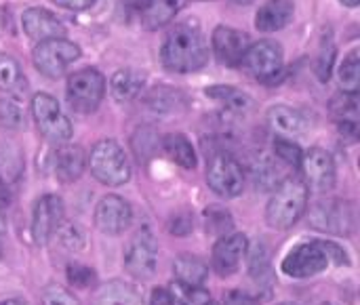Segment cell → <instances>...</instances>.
Here are the masks:
<instances>
[{
  "mask_svg": "<svg viewBox=\"0 0 360 305\" xmlns=\"http://www.w3.org/2000/svg\"><path fill=\"white\" fill-rule=\"evenodd\" d=\"M95 305H143V295L124 280H110L99 287Z\"/></svg>",
  "mask_w": 360,
  "mask_h": 305,
  "instance_id": "22",
  "label": "cell"
},
{
  "mask_svg": "<svg viewBox=\"0 0 360 305\" xmlns=\"http://www.w3.org/2000/svg\"><path fill=\"white\" fill-rule=\"evenodd\" d=\"M338 80H340V86H342V93H352V95H359L360 89V53L359 48H352L340 70H338Z\"/></svg>",
  "mask_w": 360,
  "mask_h": 305,
  "instance_id": "29",
  "label": "cell"
},
{
  "mask_svg": "<svg viewBox=\"0 0 360 305\" xmlns=\"http://www.w3.org/2000/svg\"><path fill=\"white\" fill-rule=\"evenodd\" d=\"M86 169V154L80 145L63 143L53 154V173L61 183H74Z\"/></svg>",
  "mask_w": 360,
  "mask_h": 305,
  "instance_id": "18",
  "label": "cell"
},
{
  "mask_svg": "<svg viewBox=\"0 0 360 305\" xmlns=\"http://www.w3.org/2000/svg\"><path fill=\"white\" fill-rule=\"evenodd\" d=\"M186 4L188 0H150L143 8L141 21L148 30H160L171 23Z\"/></svg>",
  "mask_w": 360,
  "mask_h": 305,
  "instance_id": "24",
  "label": "cell"
},
{
  "mask_svg": "<svg viewBox=\"0 0 360 305\" xmlns=\"http://www.w3.org/2000/svg\"><path fill=\"white\" fill-rule=\"evenodd\" d=\"M249 251V238L245 234H226L213 247L211 253V268L217 276L226 278L238 272L243 259Z\"/></svg>",
  "mask_w": 360,
  "mask_h": 305,
  "instance_id": "15",
  "label": "cell"
},
{
  "mask_svg": "<svg viewBox=\"0 0 360 305\" xmlns=\"http://www.w3.org/2000/svg\"><path fill=\"white\" fill-rule=\"evenodd\" d=\"M283 63H285L283 46L276 40L264 38L255 44H249L238 67H243L249 76L262 82H274L276 74L283 72Z\"/></svg>",
  "mask_w": 360,
  "mask_h": 305,
  "instance_id": "10",
  "label": "cell"
},
{
  "mask_svg": "<svg viewBox=\"0 0 360 305\" xmlns=\"http://www.w3.org/2000/svg\"><path fill=\"white\" fill-rule=\"evenodd\" d=\"M78 57H80V46L68 38H53V40L38 42L32 53V61L36 70L51 80L61 78L68 65H72Z\"/></svg>",
  "mask_w": 360,
  "mask_h": 305,
  "instance_id": "8",
  "label": "cell"
},
{
  "mask_svg": "<svg viewBox=\"0 0 360 305\" xmlns=\"http://www.w3.org/2000/svg\"><path fill=\"white\" fill-rule=\"evenodd\" d=\"M160 148L169 156V160H173L181 169H186V171L196 169V164H198L196 150H194V145L190 143V139L184 133H169V135H165L162 141H160Z\"/></svg>",
  "mask_w": 360,
  "mask_h": 305,
  "instance_id": "23",
  "label": "cell"
},
{
  "mask_svg": "<svg viewBox=\"0 0 360 305\" xmlns=\"http://www.w3.org/2000/svg\"><path fill=\"white\" fill-rule=\"evenodd\" d=\"M175 305H205L211 301L209 293L202 287H188L181 283H173L169 289Z\"/></svg>",
  "mask_w": 360,
  "mask_h": 305,
  "instance_id": "34",
  "label": "cell"
},
{
  "mask_svg": "<svg viewBox=\"0 0 360 305\" xmlns=\"http://www.w3.org/2000/svg\"><path fill=\"white\" fill-rule=\"evenodd\" d=\"M32 116L36 120V126L40 131V135L55 145H63L70 143L72 135H74V126L70 122V118L63 114L61 105L57 103V99L49 93H36L32 97Z\"/></svg>",
  "mask_w": 360,
  "mask_h": 305,
  "instance_id": "5",
  "label": "cell"
},
{
  "mask_svg": "<svg viewBox=\"0 0 360 305\" xmlns=\"http://www.w3.org/2000/svg\"><path fill=\"white\" fill-rule=\"evenodd\" d=\"M86 164L91 169V175L99 183L110 186V188L129 183V179L133 175L129 156L114 139L97 141L86 156Z\"/></svg>",
  "mask_w": 360,
  "mask_h": 305,
  "instance_id": "4",
  "label": "cell"
},
{
  "mask_svg": "<svg viewBox=\"0 0 360 305\" xmlns=\"http://www.w3.org/2000/svg\"><path fill=\"white\" fill-rule=\"evenodd\" d=\"M68 283H70L74 289L86 291V289H93V287L97 285V274H95V270L89 268V266L70 264V266H68Z\"/></svg>",
  "mask_w": 360,
  "mask_h": 305,
  "instance_id": "36",
  "label": "cell"
},
{
  "mask_svg": "<svg viewBox=\"0 0 360 305\" xmlns=\"http://www.w3.org/2000/svg\"><path fill=\"white\" fill-rule=\"evenodd\" d=\"M93 221H95V228L101 234L118 236L131 226L133 209L124 198H120L116 194H108L97 202L95 213H93Z\"/></svg>",
  "mask_w": 360,
  "mask_h": 305,
  "instance_id": "14",
  "label": "cell"
},
{
  "mask_svg": "<svg viewBox=\"0 0 360 305\" xmlns=\"http://www.w3.org/2000/svg\"><path fill=\"white\" fill-rule=\"evenodd\" d=\"M8 205H11V190H8V183L0 175V207H8Z\"/></svg>",
  "mask_w": 360,
  "mask_h": 305,
  "instance_id": "45",
  "label": "cell"
},
{
  "mask_svg": "<svg viewBox=\"0 0 360 305\" xmlns=\"http://www.w3.org/2000/svg\"><path fill=\"white\" fill-rule=\"evenodd\" d=\"M57 234V240L68 249V251H82L86 247V236L82 232V228L74 226V223H61L59 230L55 232Z\"/></svg>",
  "mask_w": 360,
  "mask_h": 305,
  "instance_id": "35",
  "label": "cell"
},
{
  "mask_svg": "<svg viewBox=\"0 0 360 305\" xmlns=\"http://www.w3.org/2000/svg\"><path fill=\"white\" fill-rule=\"evenodd\" d=\"M150 305H175V301H173L169 289H156V291L152 293V301H150Z\"/></svg>",
  "mask_w": 360,
  "mask_h": 305,
  "instance_id": "44",
  "label": "cell"
},
{
  "mask_svg": "<svg viewBox=\"0 0 360 305\" xmlns=\"http://www.w3.org/2000/svg\"><path fill=\"white\" fill-rule=\"evenodd\" d=\"M354 219V207L346 200H321L310 209V226L331 236H350Z\"/></svg>",
  "mask_w": 360,
  "mask_h": 305,
  "instance_id": "11",
  "label": "cell"
},
{
  "mask_svg": "<svg viewBox=\"0 0 360 305\" xmlns=\"http://www.w3.org/2000/svg\"><path fill=\"white\" fill-rule=\"evenodd\" d=\"M181 99V95L177 91H171L167 86H156L154 91L148 93L146 97V105L156 112V114H165V112H173L177 110V101Z\"/></svg>",
  "mask_w": 360,
  "mask_h": 305,
  "instance_id": "33",
  "label": "cell"
},
{
  "mask_svg": "<svg viewBox=\"0 0 360 305\" xmlns=\"http://www.w3.org/2000/svg\"><path fill=\"white\" fill-rule=\"evenodd\" d=\"M211 44H213L215 57L224 65L238 67L251 42H249V34H245L243 30H236L230 25H217L213 30Z\"/></svg>",
  "mask_w": 360,
  "mask_h": 305,
  "instance_id": "16",
  "label": "cell"
},
{
  "mask_svg": "<svg viewBox=\"0 0 360 305\" xmlns=\"http://www.w3.org/2000/svg\"><path fill=\"white\" fill-rule=\"evenodd\" d=\"M281 305H291V304H281Z\"/></svg>",
  "mask_w": 360,
  "mask_h": 305,
  "instance_id": "52",
  "label": "cell"
},
{
  "mask_svg": "<svg viewBox=\"0 0 360 305\" xmlns=\"http://www.w3.org/2000/svg\"><path fill=\"white\" fill-rule=\"evenodd\" d=\"M0 305H30L25 299H19V297H11V299H4L0 301Z\"/></svg>",
  "mask_w": 360,
  "mask_h": 305,
  "instance_id": "47",
  "label": "cell"
},
{
  "mask_svg": "<svg viewBox=\"0 0 360 305\" xmlns=\"http://www.w3.org/2000/svg\"><path fill=\"white\" fill-rule=\"evenodd\" d=\"M2 253H4V249H2V240H0V259H2Z\"/></svg>",
  "mask_w": 360,
  "mask_h": 305,
  "instance_id": "50",
  "label": "cell"
},
{
  "mask_svg": "<svg viewBox=\"0 0 360 305\" xmlns=\"http://www.w3.org/2000/svg\"><path fill=\"white\" fill-rule=\"evenodd\" d=\"M302 173H304V183L308 190H314L319 194H325L329 190L335 188L338 181V169H335V160L333 156L323 150V148H310L308 152H304L302 156V164H300Z\"/></svg>",
  "mask_w": 360,
  "mask_h": 305,
  "instance_id": "12",
  "label": "cell"
},
{
  "mask_svg": "<svg viewBox=\"0 0 360 305\" xmlns=\"http://www.w3.org/2000/svg\"><path fill=\"white\" fill-rule=\"evenodd\" d=\"M25 84L27 82L17 59H13L6 53H0V91L8 95H23L27 89Z\"/></svg>",
  "mask_w": 360,
  "mask_h": 305,
  "instance_id": "28",
  "label": "cell"
},
{
  "mask_svg": "<svg viewBox=\"0 0 360 305\" xmlns=\"http://www.w3.org/2000/svg\"><path fill=\"white\" fill-rule=\"evenodd\" d=\"M255 183L257 186H262L264 190H268V188H276L281 181L276 179V169H274V164L268 160V158H262L259 160V164H255Z\"/></svg>",
  "mask_w": 360,
  "mask_h": 305,
  "instance_id": "40",
  "label": "cell"
},
{
  "mask_svg": "<svg viewBox=\"0 0 360 305\" xmlns=\"http://www.w3.org/2000/svg\"><path fill=\"white\" fill-rule=\"evenodd\" d=\"M124 270L137 280H150L158 268V242L150 228H141L124 247Z\"/></svg>",
  "mask_w": 360,
  "mask_h": 305,
  "instance_id": "7",
  "label": "cell"
},
{
  "mask_svg": "<svg viewBox=\"0 0 360 305\" xmlns=\"http://www.w3.org/2000/svg\"><path fill=\"white\" fill-rule=\"evenodd\" d=\"M293 15H295L293 0H266L255 15V27L264 34L278 32L291 23Z\"/></svg>",
  "mask_w": 360,
  "mask_h": 305,
  "instance_id": "20",
  "label": "cell"
},
{
  "mask_svg": "<svg viewBox=\"0 0 360 305\" xmlns=\"http://www.w3.org/2000/svg\"><path fill=\"white\" fill-rule=\"evenodd\" d=\"M329 110L333 118L340 122H354L359 124V95L352 93H340L331 99Z\"/></svg>",
  "mask_w": 360,
  "mask_h": 305,
  "instance_id": "31",
  "label": "cell"
},
{
  "mask_svg": "<svg viewBox=\"0 0 360 305\" xmlns=\"http://www.w3.org/2000/svg\"><path fill=\"white\" fill-rule=\"evenodd\" d=\"M266 120L283 137H300L310 129V118L291 105H272L266 112Z\"/></svg>",
  "mask_w": 360,
  "mask_h": 305,
  "instance_id": "19",
  "label": "cell"
},
{
  "mask_svg": "<svg viewBox=\"0 0 360 305\" xmlns=\"http://www.w3.org/2000/svg\"><path fill=\"white\" fill-rule=\"evenodd\" d=\"M146 86V76L137 70H118L110 78V95L116 103H129L141 95Z\"/></svg>",
  "mask_w": 360,
  "mask_h": 305,
  "instance_id": "21",
  "label": "cell"
},
{
  "mask_svg": "<svg viewBox=\"0 0 360 305\" xmlns=\"http://www.w3.org/2000/svg\"><path fill=\"white\" fill-rule=\"evenodd\" d=\"M162 65L177 74H190L207 65L209 44L196 21H184L171 27L160 46Z\"/></svg>",
  "mask_w": 360,
  "mask_h": 305,
  "instance_id": "1",
  "label": "cell"
},
{
  "mask_svg": "<svg viewBox=\"0 0 360 305\" xmlns=\"http://www.w3.org/2000/svg\"><path fill=\"white\" fill-rule=\"evenodd\" d=\"M21 27L27 38L36 42L53 40V38H63L65 36V25L59 21L55 13L42 6H32L25 8L21 15Z\"/></svg>",
  "mask_w": 360,
  "mask_h": 305,
  "instance_id": "17",
  "label": "cell"
},
{
  "mask_svg": "<svg viewBox=\"0 0 360 305\" xmlns=\"http://www.w3.org/2000/svg\"><path fill=\"white\" fill-rule=\"evenodd\" d=\"M331 266H340V268L350 266V259L344 247H340L333 240H312V242H302L293 247L285 255L281 264V272L287 274L289 278L306 280V278H314L327 272V268Z\"/></svg>",
  "mask_w": 360,
  "mask_h": 305,
  "instance_id": "2",
  "label": "cell"
},
{
  "mask_svg": "<svg viewBox=\"0 0 360 305\" xmlns=\"http://www.w3.org/2000/svg\"><path fill=\"white\" fill-rule=\"evenodd\" d=\"M221 305H257V301H255L249 293H243V291H230V293H226L224 304Z\"/></svg>",
  "mask_w": 360,
  "mask_h": 305,
  "instance_id": "42",
  "label": "cell"
},
{
  "mask_svg": "<svg viewBox=\"0 0 360 305\" xmlns=\"http://www.w3.org/2000/svg\"><path fill=\"white\" fill-rule=\"evenodd\" d=\"M333 59H335V46L331 42L329 36L323 38V46H321V53H319V61H316V74L323 82L329 80L331 76V67H333Z\"/></svg>",
  "mask_w": 360,
  "mask_h": 305,
  "instance_id": "39",
  "label": "cell"
},
{
  "mask_svg": "<svg viewBox=\"0 0 360 305\" xmlns=\"http://www.w3.org/2000/svg\"><path fill=\"white\" fill-rule=\"evenodd\" d=\"M105 95V76L97 67H82L68 78L65 97L74 112L93 114Z\"/></svg>",
  "mask_w": 360,
  "mask_h": 305,
  "instance_id": "6",
  "label": "cell"
},
{
  "mask_svg": "<svg viewBox=\"0 0 360 305\" xmlns=\"http://www.w3.org/2000/svg\"><path fill=\"white\" fill-rule=\"evenodd\" d=\"M0 126L21 131L25 126V112L15 97H0Z\"/></svg>",
  "mask_w": 360,
  "mask_h": 305,
  "instance_id": "32",
  "label": "cell"
},
{
  "mask_svg": "<svg viewBox=\"0 0 360 305\" xmlns=\"http://www.w3.org/2000/svg\"><path fill=\"white\" fill-rule=\"evenodd\" d=\"M340 2H342V4H346V6H352V8H354V6H359L360 0H340Z\"/></svg>",
  "mask_w": 360,
  "mask_h": 305,
  "instance_id": "48",
  "label": "cell"
},
{
  "mask_svg": "<svg viewBox=\"0 0 360 305\" xmlns=\"http://www.w3.org/2000/svg\"><path fill=\"white\" fill-rule=\"evenodd\" d=\"M63 221H65L63 200L57 194L40 196L32 211V238L38 245H46Z\"/></svg>",
  "mask_w": 360,
  "mask_h": 305,
  "instance_id": "13",
  "label": "cell"
},
{
  "mask_svg": "<svg viewBox=\"0 0 360 305\" xmlns=\"http://www.w3.org/2000/svg\"><path fill=\"white\" fill-rule=\"evenodd\" d=\"M137 133H139V137H143V145H137L135 152H137L139 160H146L154 152V148L158 145V139H156V135H154L152 129H139Z\"/></svg>",
  "mask_w": 360,
  "mask_h": 305,
  "instance_id": "41",
  "label": "cell"
},
{
  "mask_svg": "<svg viewBox=\"0 0 360 305\" xmlns=\"http://www.w3.org/2000/svg\"><path fill=\"white\" fill-rule=\"evenodd\" d=\"M247 257H249V276L253 278V283L262 289H270L274 285V270H272L268 247L264 242L249 247Z\"/></svg>",
  "mask_w": 360,
  "mask_h": 305,
  "instance_id": "25",
  "label": "cell"
},
{
  "mask_svg": "<svg viewBox=\"0 0 360 305\" xmlns=\"http://www.w3.org/2000/svg\"><path fill=\"white\" fill-rule=\"evenodd\" d=\"M53 2H57L59 6L70 8V11H84V8L93 6L97 0H53Z\"/></svg>",
  "mask_w": 360,
  "mask_h": 305,
  "instance_id": "43",
  "label": "cell"
},
{
  "mask_svg": "<svg viewBox=\"0 0 360 305\" xmlns=\"http://www.w3.org/2000/svg\"><path fill=\"white\" fill-rule=\"evenodd\" d=\"M205 305H217V304H213V301H207V304Z\"/></svg>",
  "mask_w": 360,
  "mask_h": 305,
  "instance_id": "51",
  "label": "cell"
},
{
  "mask_svg": "<svg viewBox=\"0 0 360 305\" xmlns=\"http://www.w3.org/2000/svg\"><path fill=\"white\" fill-rule=\"evenodd\" d=\"M40 305H80L74 293L61 285H46L40 293Z\"/></svg>",
  "mask_w": 360,
  "mask_h": 305,
  "instance_id": "38",
  "label": "cell"
},
{
  "mask_svg": "<svg viewBox=\"0 0 360 305\" xmlns=\"http://www.w3.org/2000/svg\"><path fill=\"white\" fill-rule=\"evenodd\" d=\"M274 154H276L278 160H283L289 167H300L302 164V156H304L300 145L293 143L291 139H285V137H278L274 141Z\"/></svg>",
  "mask_w": 360,
  "mask_h": 305,
  "instance_id": "37",
  "label": "cell"
},
{
  "mask_svg": "<svg viewBox=\"0 0 360 305\" xmlns=\"http://www.w3.org/2000/svg\"><path fill=\"white\" fill-rule=\"evenodd\" d=\"M230 2H234V4H251L255 0H230Z\"/></svg>",
  "mask_w": 360,
  "mask_h": 305,
  "instance_id": "49",
  "label": "cell"
},
{
  "mask_svg": "<svg viewBox=\"0 0 360 305\" xmlns=\"http://www.w3.org/2000/svg\"><path fill=\"white\" fill-rule=\"evenodd\" d=\"M173 272H175V283H181L188 287H205V283L209 278V266L188 253H184L175 259Z\"/></svg>",
  "mask_w": 360,
  "mask_h": 305,
  "instance_id": "26",
  "label": "cell"
},
{
  "mask_svg": "<svg viewBox=\"0 0 360 305\" xmlns=\"http://www.w3.org/2000/svg\"><path fill=\"white\" fill-rule=\"evenodd\" d=\"M205 93H207V97H211V99H215L217 103H221L228 112L247 114L249 110H253V99H251L247 93H243V91L230 86V84H215V86H209Z\"/></svg>",
  "mask_w": 360,
  "mask_h": 305,
  "instance_id": "27",
  "label": "cell"
},
{
  "mask_svg": "<svg viewBox=\"0 0 360 305\" xmlns=\"http://www.w3.org/2000/svg\"><path fill=\"white\" fill-rule=\"evenodd\" d=\"M148 2H150V0H124V4H127L129 8H133V11H143V8L148 6Z\"/></svg>",
  "mask_w": 360,
  "mask_h": 305,
  "instance_id": "46",
  "label": "cell"
},
{
  "mask_svg": "<svg viewBox=\"0 0 360 305\" xmlns=\"http://www.w3.org/2000/svg\"><path fill=\"white\" fill-rule=\"evenodd\" d=\"M310 190L300 177H285L266 205V221L272 230L293 228L308 211Z\"/></svg>",
  "mask_w": 360,
  "mask_h": 305,
  "instance_id": "3",
  "label": "cell"
},
{
  "mask_svg": "<svg viewBox=\"0 0 360 305\" xmlns=\"http://www.w3.org/2000/svg\"><path fill=\"white\" fill-rule=\"evenodd\" d=\"M207 183L217 196L236 198L245 190V171L234 156L213 152L207 160Z\"/></svg>",
  "mask_w": 360,
  "mask_h": 305,
  "instance_id": "9",
  "label": "cell"
},
{
  "mask_svg": "<svg viewBox=\"0 0 360 305\" xmlns=\"http://www.w3.org/2000/svg\"><path fill=\"white\" fill-rule=\"evenodd\" d=\"M21 169H23L21 150H19L15 143H11V141L0 143V175H2V179H4L6 183L19 179Z\"/></svg>",
  "mask_w": 360,
  "mask_h": 305,
  "instance_id": "30",
  "label": "cell"
}]
</instances>
